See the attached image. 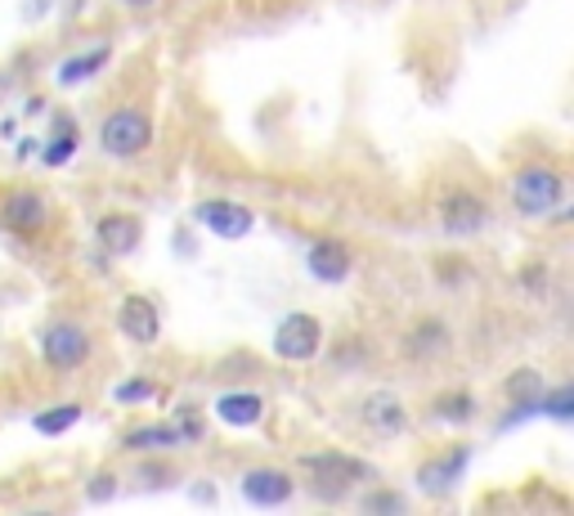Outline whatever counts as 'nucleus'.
<instances>
[{"instance_id":"obj_1","label":"nucleus","mask_w":574,"mask_h":516,"mask_svg":"<svg viewBox=\"0 0 574 516\" xmlns=\"http://www.w3.org/2000/svg\"><path fill=\"white\" fill-rule=\"evenodd\" d=\"M565 198V180L552 167H525L512 184V203L520 216H548Z\"/></svg>"},{"instance_id":"obj_2","label":"nucleus","mask_w":574,"mask_h":516,"mask_svg":"<svg viewBox=\"0 0 574 516\" xmlns=\"http://www.w3.org/2000/svg\"><path fill=\"white\" fill-rule=\"evenodd\" d=\"M306 467L314 472V494L319 498H342L355 481H364L368 477V462H359V458H346V454H310L306 458Z\"/></svg>"},{"instance_id":"obj_3","label":"nucleus","mask_w":574,"mask_h":516,"mask_svg":"<svg viewBox=\"0 0 574 516\" xmlns=\"http://www.w3.org/2000/svg\"><path fill=\"white\" fill-rule=\"evenodd\" d=\"M319 346H323V328H319L314 314H287L278 323V333H274V355L278 359H292V364L314 359Z\"/></svg>"},{"instance_id":"obj_4","label":"nucleus","mask_w":574,"mask_h":516,"mask_svg":"<svg viewBox=\"0 0 574 516\" xmlns=\"http://www.w3.org/2000/svg\"><path fill=\"white\" fill-rule=\"evenodd\" d=\"M149 139H153V126H149V117L135 113V108L113 113V117L104 122V130H100V145H104L113 158H135L144 145H149Z\"/></svg>"},{"instance_id":"obj_5","label":"nucleus","mask_w":574,"mask_h":516,"mask_svg":"<svg viewBox=\"0 0 574 516\" xmlns=\"http://www.w3.org/2000/svg\"><path fill=\"white\" fill-rule=\"evenodd\" d=\"M117 323H122V333L130 342H139V346H153L162 337V314H158V306L149 297H126Z\"/></svg>"},{"instance_id":"obj_6","label":"nucleus","mask_w":574,"mask_h":516,"mask_svg":"<svg viewBox=\"0 0 574 516\" xmlns=\"http://www.w3.org/2000/svg\"><path fill=\"white\" fill-rule=\"evenodd\" d=\"M41 351H45V359H50L55 368H72V364H81L90 355V337L81 333L77 323H55L50 333L41 337Z\"/></svg>"},{"instance_id":"obj_7","label":"nucleus","mask_w":574,"mask_h":516,"mask_svg":"<svg viewBox=\"0 0 574 516\" xmlns=\"http://www.w3.org/2000/svg\"><path fill=\"white\" fill-rule=\"evenodd\" d=\"M440 225H445V233H454V239L475 233V229L485 225V203L475 198V194H467V190H454L445 198V207H440Z\"/></svg>"},{"instance_id":"obj_8","label":"nucleus","mask_w":574,"mask_h":516,"mask_svg":"<svg viewBox=\"0 0 574 516\" xmlns=\"http://www.w3.org/2000/svg\"><path fill=\"white\" fill-rule=\"evenodd\" d=\"M243 498L256 507H278L292 498V481H287V472H274V467H256V472L243 477Z\"/></svg>"},{"instance_id":"obj_9","label":"nucleus","mask_w":574,"mask_h":516,"mask_svg":"<svg viewBox=\"0 0 574 516\" xmlns=\"http://www.w3.org/2000/svg\"><path fill=\"white\" fill-rule=\"evenodd\" d=\"M198 220L220 233V239H243V233H252V211L248 207H238V203H203L198 207Z\"/></svg>"},{"instance_id":"obj_10","label":"nucleus","mask_w":574,"mask_h":516,"mask_svg":"<svg viewBox=\"0 0 574 516\" xmlns=\"http://www.w3.org/2000/svg\"><path fill=\"white\" fill-rule=\"evenodd\" d=\"M364 422H368L372 432H381V436H395V432H404L409 413H404L400 395H391V391H372V395L364 400Z\"/></svg>"},{"instance_id":"obj_11","label":"nucleus","mask_w":574,"mask_h":516,"mask_svg":"<svg viewBox=\"0 0 574 516\" xmlns=\"http://www.w3.org/2000/svg\"><path fill=\"white\" fill-rule=\"evenodd\" d=\"M0 220H5V229H14V233H32V229H41V220H45V203H41V194H32V190H14V194L5 198V207H0Z\"/></svg>"},{"instance_id":"obj_12","label":"nucleus","mask_w":574,"mask_h":516,"mask_svg":"<svg viewBox=\"0 0 574 516\" xmlns=\"http://www.w3.org/2000/svg\"><path fill=\"white\" fill-rule=\"evenodd\" d=\"M139 239H144V225L135 220V216H104L100 220V248L108 252V256H126V252H135L139 248Z\"/></svg>"},{"instance_id":"obj_13","label":"nucleus","mask_w":574,"mask_h":516,"mask_svg":"<svg viewBox=\"0 0 574 516\" xmlns=\"http://www.w3.org/2000/svg\"><path fill=\"white\" fill-rule=\"evenodd\" d=\"M310 274L323 278V284H342V278L351 274V252L342 243H332V239L314 243L310 248Z\"/></svg>"},{"instance_id":"obj_14","label":"nucleus","mask_w":574,"mask_h":516,"mask_svg":"<svg viewBox=\"0 0 574 516\" xmlns=\"http://www.w3.org/2000/svg\"><path fill=\"white\" fill-rule=\"evenodd\" d=\"M265 413V400L252 395V391H238V395H220L216 400V417L229 422V427H252V422H261Z\"/></svg>"},{"instance_id":"obj_15","label":"nucleus","mask_w":574,"mask_h":516,"mask_svg":"<svg viewBox=\"0 0 574 516\" xmlns=\"http://www.w3.org/2000/svg\"><path fill=\"white\" fill-rule=\"evenodd\" d=\"M462 467H467V445L449 449V454L436 458V462H426L422 472H417V481H422V490H449V485L462 477Z\"/></svg>"},{"instance_id":"obj_16","label":"nucleus","mask_w":574,"mask_h":516,"mask_svg":"<svg viewBox=\"0 0 574 516\" xmlns=\"http://www.w3.org/2000/svg\"><path fill=\"white\" fill-rule=\"evenodd\" d=\"M507 400L520 409V413H535L539 400H543V372L539 368H516L507 378Z\"/></svg>"},{"instance_id":"obj_17","label":"nucleus","mask_w":574,"mask_h":516,"mask_svg":"<svg viewBox=\"0 0 574 516\" xmlns=\"http://www.w3.org/2000/svg\"><path fill=\"white\" fill-rule=\"evenodd\" d=\"M449 346V333H445V323L440 319H431V323H417L413 328V342H409V351L417 355V359H426V355H440Z\"/></svg>"},{"instance_id":"obj_18","label":"nucleus","mask_w":574,"mask_h":516,"mask_svg":"<svg viewBox=\"0 0 574 516\" xmlns=\"http://www.w3.org/2000/svg\"><path fill=\"white\" fill-rule=\"evenodd\" d=\"M171 445H184L180 427H135V432H126V449H171Z\"/></svg>"},{"instance_id":"obj_19","label":"nucleus","mask_w":574,"mask_h":516,"mask_svg":"<svg viewBox=\"0 0 574 516\" xmlns=\"http://www.w3.org/2000/svg\"><path fill=\"white\" fill-rule=\"evenodd\" d=\"M81 422V404H55L50 413H36V432L41 436H59L68 427H77Z\"/></svg>"},{"instance_id":"obj_20","label":"nucleus","mask_w":574,"mask_h":516,"mask_svg":"<svg viewBox=\"0 0 574 516\" xmlns=\"http://www.w3.org/2000/svg\"><path fill=\"white\" fill-rule=\"evenodd\" d=\"M104 64H108V50H90V55H81V59H68V64L59 68V85H77V81L94 77Z\"/></svg>"},{"instance_id":"obj_21","label":"nucleus","mask_w":574,"mask_h":516,"mask_svg":"<svg viewBox=\"0 0 574 516\" xmlns=\"http://www.w3.org/2000/svg\"><path fill=\"white\" fill-rule=\"evenodd\" d=\"M431 413H436L440 422H467L475 413V400L467 391H449V395L436 400V409H431Z\"/></svg>"},{"instance_id":"obj_22","label":"nucleus","mask_w":574,"mask_h":516,"mask_svg":"<svg viewBox=\"0 0 574 516\" xmlns=\"http://www.w3.org/2000/svg\"><path fill=\"white\" fill-rule=\"evenodd\" d=\"M77 126H59V139H55V145L50 149H45V162H50V167H64L72 153H77Z\"/></svg>"},{"instance_id":"obj_23","label":"nucleus","mask_w":574,"mask_h":516,"mask_svg":"<svg viewBox=\"0 0 574 516\" xmlns=\"http://www.w3.org/2000/svg\"><path fill=\"white\" fill-rule=\"evenodd\" d=\"M539 409H548L552 417H561V422H565V417L574 413V391H570V387H561L552 400H539Z\"/></svg>"},{"instance_id":"obj_24","label":"nucleus","mask_w":574,"mask_h":516,"mask_svg":"<svg viewBox=\"0 0 574 516\" xmlns=\"http://www.w3.org/2000/svg\"><path fill=\"white\" fill-rule=\"evenodd\" d=\"M158 391H153V382H126V387H117V400H153Z\"/></svg>"},{"instance_id":"obj_25","label":"nucleus","mask_w":574,"mask_h":516,"mask_svg":"<svg viewBox=\"0 0 574 516\" xmlns=\"http://www.w3.org/2000/svg\"><path fill=\"white\" fill-rule=\"evenodd\" d=\"M117 494V485H113V472L108 477H94V485H90V498L100 503V498H113Z\"/></svg>"},{"instance_id":"obj_26","label":"nucleus","mask_w":574,"mask_h":516,"mask_svg":"<svg viewBox=\"0 0 574 516\" xmlns=\"http://www.w3.org/2000/svg\"><path fill=\"white\" fill-rule=\"evenodd\" d=\"M368 507H372V512H400L404 498H400V494H377V498H368Z\"/></svg>"},{"instance_id":"obj_27","label":"nucleus","mask_w":574,"mask_h":516,"mask_svg":"<svg viewBox=\"0 0 574 516\" xmlns=\"http://www.w3.org/2000/svg\"><path fill=\"white\" fill-rule=\"evenodd\" d=\"M126 5H153V0H126Z\"/></svg>"}]
</instances>
